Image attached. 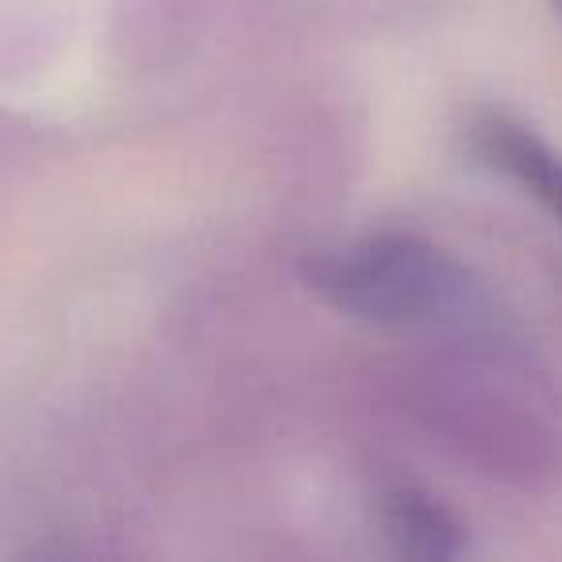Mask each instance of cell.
<instances>
[{
	"mask_svg": "<svg viewBox=\"0 0 562 562\" xmlns=\"http://www.w3.org/2000/svg\"><path fill=\"white\" fill-rule=\"evenodd\" d=\"M316 285L336 301L370 321L420 324L436 321L431 313H451L459 305L467 281L439 262L431 250H416L408 243L382 247L367 243L359 250H339L316 266Z\"/></svg>",
	"mask_w": 562,
	"mask_h": 562,
	"instance_id": "6da1fadb",
	"label": "cell"
},
{
	"mask_svg": "<svg viewBox=\"0 0 562 562\" xmlns=\"http://www.w3.org/2000/svg\"><path fill=\"white\" fill-rule=\"evenodd\" d=\"M485 139V155L516 178L554 220L562 224V155H554L543 139L528 135L524 127L513 124H490L482 132Z\"/></svg>",
	"mask_w": 562,
	"mask_h": 562,
	"instance_id": "7a4b0ae2",
	"label": "cell"
},
{
	"mask_svg": "<svg viewBox=\"0 0 562 562\" xmlns=\"http://www.w3.org/2000/svg\"><path fill=\"white\" fill-rule=\"evenodd\" d=\"M554 4H559V9H562V0H554Z\"/></svg>",
	"mask_w": 562,
	"mask_h": 562,
	"instance_id": "3957f363",
	"label": "cell"
}]
</instances>
